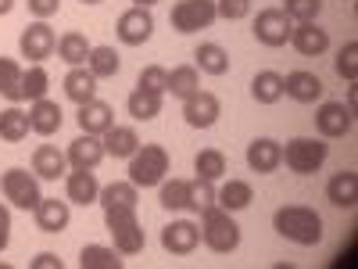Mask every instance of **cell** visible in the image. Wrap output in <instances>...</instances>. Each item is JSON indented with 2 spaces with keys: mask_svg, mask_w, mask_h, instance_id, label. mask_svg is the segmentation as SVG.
<instances>
[{
  "mask_svg": "<svg viewBox=\"0 0 358 269\" xmlns=\"http://www.w3.org/2000/svg\"><path fill=\"white\" fill-rule=\"evenodd\" d=\"M136 201H140V187H133L129 179H115V184L101 187V198H97L101 208H111V205H136Z\"/></svg>",
  "mask_w": 358,
  "mask_h": 269,
  "instance_id": "39",
  "label": "cell"
},
{
  "mask_svg": "<svg viewBox=\"0 0 358 269\" xmlns=\"http://www.w3.org/2000/svg\"><path fill=\"white\" fill-rule=\"evenodd\" d=\"M337 76L341 79H348V83H355L358 79V40H348L341 50H337Z\"/></svg>",
  "mask_w": 358,
  "mask_h": 269,
  "instance_id": "40",
  "label": "cell"
},
{
  "mask_svg": "<svg viewBox=\"0 0 358 269\" xmlns=\"http://www.w3.org/2000/svg\"><path fill=\"white\" fill-rule=\"evenodd\" d=\"M215 18H219L215 0H176L172 15H169V22H172V29L179 36H190V33H197V29H208Z\"/></svg>",
  "mask_w": 358,
  "mask_h": 269,
  "instance_id": "7",
  "label": "cell"
},
{
  "mask_svg": "<svg viewBox=\"0 0 358 269\" xmlns=\"http://www.w3.org/2000/svg\"><path fill=\"white\" fill-rule=\"evenodd\" d=\"M201 241L215 255H229L241 248V226H236L233 212H226L219 205H208L201 212Z\"/></svg>",
  "mask_w": 358,
  "mask_h": 269,
  "instance_id": "3",
  "label": "cell"
},
{
  "mask_svg": "<svg viewBox=\"0 0 358 269\" xmlns=\"http://www.w3.org/2000/svg\"><path fill=\"white\" fill-rule=\"evenodd\" d=\"M326 201L334 208H355L358 205V172L355 169L334 172L330 184H326Z\"/></svg>",
  "mask_w": 358,
  "mask_h": 269,
  "instance_id": "22",
  "label": "cell"
},
{
  "mask_svg": "<svg viewBox=\"0 0 358 269\" xmlns=\"http://www.w3.org/2000/svg\"><path fill=\"white\" fill-rule=\"evenodd\" d=\"M11 244V212H8V205L0 201V251H8Z\"/></svg>",
  "mask_w": 358,
  "mask_h": 269,
  "instance_id": "46",
  "label": "cell"
},
{
  "mask_svg": "<svg viewBox=\"0 0 358 269\" xmlns=\"http://www.w3.org/2000/svg\"><path fill=\"white\" fill-rule=\"evenodd\" d=\"M104 140L101 137H94V133H83V137H76L72 144H69V151H65V158H69V165L72 169H97L101 162H104Z\"/></svg>",
  "mask_w": 358,
  "mask_h": 269,
  "instance_id": "20",
  "label": "cell"
},
{
  "mask_svg": "<svg viewBox=\"0 0 358 269\" xmlns=\"http://www.w3.org/2000/svg\"><path fill=\"white\" fill-rule=\"evenodd\" d=\"M248 169L258 172V176H268L283 165V144H276L273 137H258L248 144Z\"/></svg>",
  "mask_w": 358,
  "mask_h": 269,
  "instance_id": "15",
  "label": "cell"
},
{
  "mask_svg": "<svg viewBox=\"0 0 358 269\" xmlns=\"http://www.w3.org/2000/svg\"><path fill=\"white\" fill-rule=\"evenodd\" d=\"M86 69L94 72L97 79H115V76H118V69H122V57H118V50H115V47L101 43V47H90Z\"/></svg>",
  "mask_w": 358,
  "mask_h": 269,
  "instance_id": "30",
  "label": "cell"
},
{
  "mask_svg": "<svg viewBox=\"0 0 358 269\" xmlns=\"http://www.w3.org/2000/svg\"><path fill=\"white\" fill-rule=\"evenodd\" d=\"M322 11V0H283V15L290 22H315Z\"/></svg>",
  "mask_w": 358,
  "mask_h": 269,
  "instance_id": "41",
  "label": "cell"
},
{
  "mask_svg": "<svg viewBox=\"0 0 358 269\" xmlns=\"http://www.w3.org/2000/svg\"><path fill=\"white\" fill-rule=\"evenodd\" d=\"M79 265L83 269H122L126 265V255H118L108 244H86L79 251Z\"/></svg>",
  "mask_w": 358,
  "mask_h": 269,
  "instance_id": "32",
  "label": "cell"
},
{
  "mask_svg": "<svg viewBox=\"0 0 358 269\" xmlns=\"http://www.w3.org/2000/svg\"><path fill=\"white\" fill-rule=\"evenodd\" d=\"M315 130L322 140H341L355 130V111L344 101H322L315 108Z\"/></svg>",
  "mask_w": 358,
  "mask_h": 269,
  "instance_id": "8",
  "label": "cell"
},
{
  "mask_svg": "<svg viewBox=\"0 0 358 269\" xmlns=\"http://www.w3.org/2000/svg\"><path fill=\"white\" fill-rule=\"evenodd\" d=\"M255 201V187L248 184V179H226V184L215 191V205L226 208V212H241V208H248Z\"/></svg>",
  "mask_w": 358,
  "mask_h": 269,
  "instance_id": "26",
  "label": "cell"
},
{
  "mask_svg": "<svg viewBox=\"0 0 358 269\" xmlns=\"http://www.w3.org/2000/svg\"><path fill=\"white\" fill-rule=\"evenodd\" d=\"M194 69L204 76H226L229 72V54L219 43H197L194 50Z\"/></svg>",
  "mask_w": 358,
  "mask_h": 269,
  "instance_id": "28",
  "label": "cell"
},
{
  "mask_svg": "<svg viewBox=\"0 0 358 269\" xmlns=\"http://www.w3.org/2000/svg\"><path fill=\"white\" fill-rule=\"evenodd\" d=\"M29 269H62V258H57L54 251H40L33 262H29Z\"/></svg>",
  "mask_w": 358,
  "mask_h": 269,
  "instance_id": "47",
  "label": "cell"
},
{
  "mask_svg": "<svg viewBox=\"0 0 358 269\" xmlns=\"http://www.w3.org/2000/svg\"><path fill=\"white\" fill-rule=\"evenodd\" d=\"M33 216H36V230H43V233H65L69 223H72V205H69V198L65 201L40 198V205L33 208Z\"/></svg>",
  "mask_w": 358,
  "mask_h": 269,
  "instance_id": "17",
  "label": "cell"
},
{
  "mask_svg": "<svg viewBox=\"0 0 358 269\" xmlns=\"http://www.w3.org/2000/svg\"><path fill=\"white\" fill-rule=\"evenodd\" d=\"M29 133H33V126H29V111H22L18 104H8L4 111H0V140L4 144H22Z\"/></svg>",
  "mask_w": 358,
  "mask_h": 269,
  "instance_id": "29",
  "label": "cell"
},
{
  "mask_svg": "<svg viewBox=\"0 0 358 269\" xmlns=\"http://www.w3.org/2000/svg\"><path fill=\"white\" fill-rule=\"evenodd\" d=\"M76 123H79V130H83V133L104 137V133H108V130L115 126V108H111L108 101L94 97V101L79 104V115H76Z\"/></svg>",
  "mask_w": 358,
  "mask_h": 269,
  "instance_id": "19",
  "label": "cell"
},
{
  "mask_svg": "<svg viewBox=\"0 0 358 269\" xmlns=\"http://www.w3.org/2000/svg\"><path fill=\"white\" fill-rule=\"evenodd\" d=\"M133 4H136V8H155L158 0H133Z\"/></svg>",
  "mask_w": 358,
  "mask_h": 269,
  "instance_id": "49",
  "label": "cell"
},
{
  "mask_svg": "<svg viewBox=\"0 0 358 269\" xmlns=\"http://www.w3.org/2000/svg\"><path fill=\"white\" fill-rule=\"evenodd\" d=\"M90 43L83 33H65V36H57V57H62V62L69 65V69H76V65H86V57H90Z\"/></svg>",
  "mask_w": 358,
  "mask_h": 269,
  "instance_id": "33",
  "label": "cell"
},
{
  "mask_svg": "<svg viewBox=\"0 0 358 269\" xmlns=\"http://www.w3.org/2000/svg\"><path fill=\"white\" fill-rule=\"evenodd\" d=\"M101 140H104V151L111 158H126V162L136 155V147H140V133L133 126H111Z\"/></svg>",
  "mask_w": 358,
  "mask_h": 269,
  "instance_id": "27",
  "label": "cell"
},
{
  "mask_svg": "<svg viewBox=\"0 0 358 269\" xmlns=\"http://www.w3.org/2000/svg\"><path fill=\"white\" fill-rule=\"evenodd\" d=\"M290 47L301 57H319V54L330 50V33H326L319 22H297L290 29Z\"/></svg>",
  "mask_w": 358,
  "mask_h": 269,
  "instance_id": "14",
  "label": "cell"
},
{
  "mask_svg": "<svg viewBox=\"0 0 358 269\" xmlns=\"http://www.w3.org/2000/svg\"><path fill=\"white\" fill-rule=\"evenodd\" d=\"M11 11H15V0H0V18L11 15Z\"/></svg>",
  "mask_w": 358,
  "mask_h": 269,
  "instance_id": "48",
  "label": "cell"
},
{
  "mask_svg": "<svg viewBox=\"0 0 358 269\" xmlns=\"http://www.w3.org/2000/svg\"><path fill=\"white\" fill-rule=\"evenodd\" d=\"M326 155H330V144H326L322 137H294V140H287V147H283V162H287V169L297 172V176L319 172L322 162H326Z\"/></svg>",
  "mask_w": 358,
  "mask_h": 269,
  "instance_id": "5",
  "label": "cell"
},
{
  "mask_svg": "<svg viewBox=\"0 0 358 269\" xmlns=\"http://www.w3.org/2000/svg\"><path fill=\"white\" fill-rule=\"evenodd\" d=\"M194 172H197V179L215 184V179L226 176V155L219 151V147H204V151H197V158H194Z\"/></svg>",
  "mask_w": 358,
  "mask_h": 269,
  "instance_id": "36",
  "label": "cell"
},
{
  "mask_svg": "<svg viewBox=\"0 0 358 269\" xmlns=\"http://www.w3.org/2000/svg\"><path fill=\"white\" fill-rule=\"evenodd\" d=\"M25 4H29V15L40 18V22H47L62 11V0H25Z\"/></svg>",
  "mask_w": 358,
  "mask_h": 269,
  "instance_id": "45",
  "label": "cell"
},
{
  "mask_svg": "<svg viewBox=\"0 0 358 269\" xmlns=\"http://www.w3.org/2000/svg\"><path fill=\"white\" fill-rule=\"evenodd\" d=\"M62 123H65V111H62L57 101L40 97V101L29 104V126H33L36 137H54L57 130H62Z\"/></svg>",
  "mask_w": 358,
  "mask_h": 269,
  "instance_id": "21",
  "label": "cell"
},
{
  "mask_svg": "<svg viewBox=\"0 0 358 269\" xmlns=\"http://www.w3.org/2000/svg\"><path fill=\"white\" fill-rule=\"evenodd\" d=\"M322 94H326V83L315 72L297 69V72L283 76V97H294L297 104H315V101H322Z\"/></svg>",
  "mask_w": 358,
  "mask_h": 269,
  "instance_id": "16",
  "label": "cell"
},
{
  "mask_svg": "<svg viewBox=\"0 0 358 269\" xmlns=\"http://www.w3.org/2000/svg\"><path fill=\"white\" fill-rule=\"evenodd\" d=\"M197 244H201V226L190 219H172L162 230V248L169 255H190V251H197Z\"/></svg>",
  "mask_w": 358,
  "mask_h": 269,
  "instance_id": "13",
  "label": "cell"
},
{
  "mask_svg": "<svg viewBox=\"0 0 358 269\" xmlns=\"http://www.w3.org/2000/svg\"><path fill=\"white\" fill-rule=\"evenodd\" d=\"M273 230L290 244H301V248H315L322 241V216L308 205H283L276 208L273 216Z\"/></svg>",
  "mask_w": 358,
  "mask_h": 269,
  "instance_id": "1",
  "label": "cell"
},
{
  "mask_svg": "<svg viewBox=\"0 0 358 269\" xmlns=\"http://www.w3.org/2000/svg\"><path fill=\"white\" fill-rule=\"evenodd\" d=\"M47 90H50V72L43 65H29L22 72V101L33 104V101L47 97Z\"/></svg>",
  "mask_w": 358,
  "mask_h": 269,
  "instance_id": "37",
  "label": "cell"
},
{
  "mask_svg": "<svg viewBox=\"0 0 358 269\" xmlns=\"http://www.w3.org/2000/svg\"><path fill=\"white\" fill-rule=\"evenodd\" d=\"M197 90H201V76H197L194 65H179V69H172L169 79H165V94H172V97H179V101L194 97Z\"/></svg>",
  "mask_w": 358,
  "mask_h": 269,
  "instance_id": "31",
  "label": "cell"
},
{
  "mask_svg": "<svg viewBox=\"0 0 358 269\" xmlns=\"http://www.w3.org/2000/svg\"><path fill=\"white\" fill-rule=\"evenodd\" d=\"M215 11L226 22H241L251 15V0H215Z\"/></svg>",
  "mask_w": 358,
  "mask_h": 269,
  "instance_id": "43",
  "label": "cell"
},
{
  "mask_svg": "<svg viewBox=\"0 0 358 269\" xmlns=\"http://www.w3.org/2000/svg\"><path fill=\"white\" fill-rule=\"evenodd\" d=\"M104 226L115 241L118 255H140L147 248V233L136 219V205H111L104 208Z\"/></svg>",
  "mask_w": 358,
  "mask_h": 269,
  "instance_id": "2",
  "label": "cell"
},
{
  "mask_svg": "<svg viewBox=\"0 0 358 269\" xmlns=\"http://www.w3.org/2000/svg\"><path fill=\"white\" fill-rule=\"evenodd\" d=\"M18 50H22V57H29L33 65H43L47 57L57 50V36H54V29L47 25V22H33V25H25L22 29V36H18Z\"/></svg>",
  "mask_w": 358,
  "mask_h": 269,
  "instance_id": "9",
  "label": "cell"
},
{
  "mask_svg": "<svg viewBox=\"0 0 358 269\" xmlns=\"http://www.w3.org/2000/svg\"><path fill=\"white\" fill-rule=\"evenodd\" d=\"M162 104H165V94H155V90L136 86L129 94V101H126V111L136 118V123H151V118L162 115Z\"/></svg>",
  "mask_w": 358,
  "mask_h": 269,
  "instance_id": "25",
  "label": "cell"
},
{
  "mask_svg": "<svg viewBox=\"0 0 358 269\" xmlns=\"http://www.w3.org/2000/svg\"><path fill=\"white\" fill-rule=\"evenodd\" d=\"M187 194H190V179H162L158 184V205L169 212L187 208Z\"/></svg>",
  "mask_w": 358,
  "mask_h": 269,
  "instance_id": "38",
  "label": "cell"
},
{
  "mask_svg": "<svg viewBox=\"0 0 358 269\" xmlns=\"http://www.w3.org/2000/svg\"><path fill=\"white\" fill-rule=\"evenodd\" d=\"M97 76L94 72H90L86 65H76V69H69L65 72V97L72 101V104H86V101H94L97 97Z\"/></svg>",
  "mask_w": 358,
  "mask_h": 269,
  "instance_id": "23",
  "label": "cell"
},
{
  "mask_svg": "<svg viewBox=\"0 0 358 269\" xmlns=\"http://www.w3.org/2000/svg\"><path fill=\"white\" fill-rule=\"evenodd\" d=\"M0 194H4L8 205L22 208V212H33V208L40 205V176L29 172V169H8L4 176H0Z\"/></svg>",
  "mask_w": 358,
  "mask_h": 269,
  "instance_id": "6",
  "label": "cell"
},
{
  "mask_svg": "<svg viewBox=\"0 0 358 269\" xmlns=\"http://www.w3.org/2000/svg\"><path fill=\"white\" fill-rule=\"evenodd\" d=\"M290 29H294V22L283 15V8H262L251 33L262 47H283V43H290Z\"/></svg>",
  "mask_w": 358,
  "mask_h": 269,
  "instance_id": "11",
  "label": "cell"
},
{
  "mask_svg": "<svg viewBox=\"0 0 358 269\" xmlns=\"http://www.w3.org/2000/svg\"><path fill=\"white\" fill-rule=\"evenodd\" d=\"M169 176V151L162 144H140L129 158V184L133 187H158Z\"/></svg>",
  "mask_w": 358,
  "mask_h": 269,
  "instance_id": "4",
  "label": "cell"
},
{
  "mask_svg": "<svg viewBox=\"0 0 358 269\" xmlns=\"http://www.w3.org/2000/svg\"><path fill=\"white\" fill-rule=\"evenodd\" d=\"M208 205H215V187L208 179H190V194H187V208L190 212H204Z\"/></svg>",
  "mask_w": 358,
  "mask_h": 269,
  "instance_id": "42",
  "label": "cell"
},
{
  "mask_svg": "<svg viewBox=\"0 0 358 269\" xmlns=\"http://www.w3.org/2000/svg\"><path fill=\"white\" fill-rule=\"evenodd\" d=\"M83 4H101V0H83Z\"/></svg>",
  "mask_w": 358,
  "mask_h": 269,
  "instance_id": "50",
  "label": "cell"
},
{
  "mask_svg": "<svg viewBox=\"0 0 358 269\" xmlns=\"http://www.w3.org/2000/svg\"><path fill=\"white\" fill-rule=\"evenodd\" d=\"M165 79H169V72H165L162 65H147V69L136 76V86L155 90V94H165Z\"/></svg>",
  "mask_w": 358,
  "mask_h": 269,
  "instance_id": "44",
  "label": "cell"
},
{
  "mask_svg": "<svg viewBox=\"0 0 358 269\" xmlns=\"http://www.w3.org/2000/svg\"><path fill=\"white\" fill-rule=\"evenodd\" d=\"M22 65L15 62V57H4L0 54V97H8L11 104L22 101Z\"/></svg>",
  "mask_w": 358,
  "mask_h": 269,
  "instance_id": "35",
  "label": "cell"
},
{
  "mask_svg": "<svg viewBox=\"0 0 358 269\" xmlns=\"http://www.w3.org/2000/svg\"><path fill=\"white\" fill-rule=\"evenodd\" d=\"M222 115V101L215 94H208V90H197L194 97L183 101V123L190 130H212Z\"/></svg>",
  "mask_w": 358,
  "mask_h": 269,
  "instance_id": "12",
  "label": "cell"
},
{
  "mask_svg": "<svg viewBox=\"0 0 358 269\" xmlns=\"http://www.w3.org/2000/svg\"><path fill=\"white\" fill-rule=\"evenodd\" d=\"M251 97H255L258 104H276V101L283 97V76L273 72V69L258 72V76L251 79Z\"/></svg>",
  "mask_w": 358,
  "mask_h": 269,
  "instance_id": "34",
  "label": "cell"
},
{
  "mask_svg": "<svg viewBox=\"0 0 358 269\" xmlns=\"http://www.w3.org/2000/svg\"><path fill=\"white\" fill-rule=\"evenodd\" d=\"M151 33H155V15H151V8H136V4H133L129 11L118 15V25H115L118 43L140 47V43L151 40Z\"/></svg>",
  "mask_w": 358,
  "mask_h": 269,
  "instance_id": "10",
  "label": "cell"
},
{
  "mask_svg": "<svg viewBox=\"0 0 358 269\" xmlns=\"http://www.w3.org/2000/svg\"><path fill=\"white\" fill-rule=\"evenodd\" d=\"M65 198H69V205H97V198H101V184H97V176H94V169H72V172H65Z\"/></svg>",
  "mask_w": 358,
  "mask_h": 269,
  "instance_id": "18",
  "label": "cell"
},
{
  "mask_svg": "<svg viewBox=\"0 0 358 269\" xmlns=\"http://www.w3.org/2000/svg\"><path fill=\"white\" fill-rule=\"evenodd\" d=\"M33 172L40 179H62L69 172V158L65 151H57L54 144H40L36 151H33Z\"/></svg>",
  "mask_w": 358,
  "mask_h": 269,
  "instance_id": "24",
  "label": "cell"
}]
</instances>
